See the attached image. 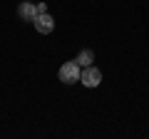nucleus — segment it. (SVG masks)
<instances>
[{
    "label": "nucleus",
    "mask_w": 149,
    "mask_h": 139,
    "mask_svg": "<svg viewBox=\"0 0 149 139\" xmlns=\"http://www.w3.org/2000/svg\"><path fill=\"white\" fill-rule=\"evenodd\" d=\"M74 60H77V65H80V67H90V65L95 62V52H92V50H82Z\"/></svg>",
    "instance_id": "5"
},
{
    "label": "nucleus",
    "mask_w": 149,
    "mask_h": 139,
    "mask_svg": "<svg viewBox=\"0 0 149 139\" xmlns=\"http://www.w3.org/2000/svg\"><path fill=\"white\" fill-rule=\"evenodd\" d=\"M17 15H20L25 22H32V20L37 17V8H35V3H20V8H17Z\"/></svg>",
    "instance_id": "4"
},
{
    "label": "nucleus",
    "mask_w": 149,
    "mask_h": 139,
    "mask_svg": "<svg viewBox=\"0 0 149 139\" xmlns=\"http://www.w3.org/2000/svg\"><path fill=\"white\" fill-rule=\"evenodd\" d=\"M80 75H82V67L77 65V60L65 62L62 67H60V72H57L60 82H65V85H74V82H80Z\"/></svg>",
    "instance_id": "1"
},
{
    "label": "nucleus",
    "mask_w": 149,
    "mask_h": 139,
    "mask_svg": "<svg viewBox=\"0 0 149 139\" xmlns=\"http://www.w3.org/2000/svg\"><path fill=\"white\" fill-rule=\"evenodd\" d=\"M80 82L85 87H100V82H102V72L95 67V65H90V67H82V75H80Z\"/></svg>",
    "instance_id": "2"
},
{
    "label": "nucleus",
    "mask_w": 149,
    "mask_h": 139,
    "mask_svg": "<svg viewBox=\"0 0 149 139\" xmlns=\"http://www.w3.org/2000/svg\"><path fill=\"white\" fill-rule=\"evenodd\" d=\"M35 8H37V15L40 13H47V3H35Z\"/></svg>",
    "instance_id": "6"
},
{
    "label": "nucleus",
    "mask_w": 149,
    "mask_h": 139,
    "mask_svg": "<svg viewBox=\"0 0 149 139\" xmlns=\"http://www.w3.org/2000/svg\"><path fill=\"white\" fill-rule=\"evenodd\" d=\"M32 25H35V30L40 32V35H50V32L55 30V17L50 15V13H40V15L32 20Z\"/></svg>",
    "instance_id": "3"
}]
</instances>
